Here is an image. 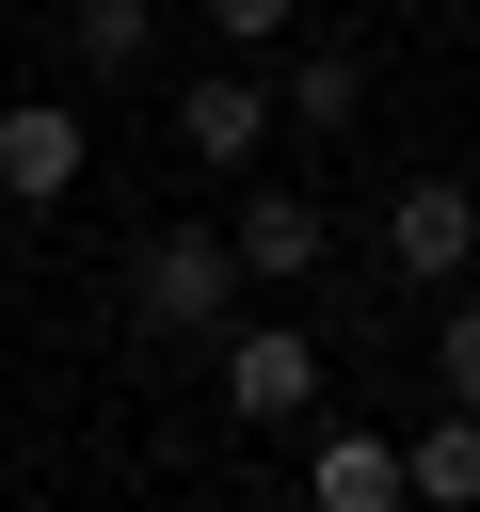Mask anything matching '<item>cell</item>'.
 Listing matches in <instances>:
<instances>
[{"instance_id":"obj_1","label":"cell","mask_w":480,"mask_h":512,"mask_svg":"<svg viewBox=\"0 0 480 512\" xmlns=\"http://www.w3.org/2000/svg\"><path fill=\"white\" fill-rule=\"evenodd\" d=\"M224 288H240V240H192V224H176V240L128 256V320H144V336H208Z\"/></svg>"},{"instance_id":"obj_3","label":"cell","mask_w":480,"mask_h":512,"mask_svg":"<svg viewBox=\"0 0 480 512\" xmlns=\"http://www.w3.org/2000/svg\"><path fill=\"white\" fill-rule=\"evenodd\" d=\"M384 256H400V272H464V256H480V192H464V176H416V192L384 208Z\"/></svg>"},{"instance_id":"obj_11","label":"cell","mask_w":480,"mask_h":512,"mask_svg":"<svg viewBox=\"0 0 480 512\" xmlns=\"http://www.w3.org/2000/svg\"><path fill=\"white\" fill-rule=\"evenodd\" d=\"M432 384H448V400H480V304H448V336H432Z\"/></svg>"},{"instance_id":"obj_9","label":"cell","mask_w":480,"mask_h":512,"mask_svg":"<svg viewBox=\"0 0 480 512\" xmlns=\"http://www.w3.org/2000/svg\"><path fill=\"white\" fill-rule=\"evenodd\" d=\"M352 112H368V64L352 48H304L288 64V128H352Z\"/></svg>"},{"instance_id":"obj_5","label":"cell","mask_w":480,"mask_h":512,"mask_svg":"<svg viewBox=\"0 0 480 512\" xmlns=\"http://www.w3.org/2000/svg\"><path fill=\"white\" fill-rule=\"evenodd\" d=\"M176 144H192V160H208V176H240V160H256V144H272V96H256V80H240V64H224V80H192V96H176Z\"/></svg>"},{"instance_id":"obj_6","label":"cell","mask_w":480,"mask_h":512,"mask_svg":"<svg viewBox=\"0 0 480 512\" xmlns=\"http://www.w3.org/2000/svg\"><path fill=\"white\" fill-rule=\"evenodd\" d=\"M304 496H320V512H400V496H416V448H384V432H320Z\"/></svg>"},{"instance_id":"obj_7","label":"cell","mask_w":480,"mask_h":512,"mask_svg":"<svg viewBox=\"0 0 480 512\" xmlns=\"http://www.w3.org/2000/svg\"><path fill=\"white\" fill-rule=\"evenodd\" d=\"M224 240H240V272H320V208H304V192H256Z\"/></svg>"},{"instance_id":"obj_2","label":"cell","mask_w":480,"mask_h":512,"mask_svg":"<svg viewBox=\"0 0 480 512\" xmlns=\"http://www.w3.org/2000/svg\"><path fill=\"white\" fill-rule=\"evenodd\" d=\"M320 400V352L288 336V320H256V336H224V416H256V432H288Z\"/></svg>"},{"instance_id":"obj_4","label":"cell","mask_w":480,"mask_h":512,"mask_svg":"<svg viewBox=\"0 0 480 512\" xmlns=\"http://www.w3.org/2000/svg\"><path fill=\"white\" fill-rule=\"evenodd\" d=\"M0 192H16V208H64V192H80V112L16 96V112H0Z\"/></svg>"},{"instance_id":"obj_8","label":"cell","mask_w":480,"mask_h":512,"mask_svg":"<svg viewBox=\"0 0 480 512\" xmlns=\"http://www.w3.org/2000/svg\"><path fill=\"white\" fill-rule=\"evenodd\" d=\"M416 496H432V512H480V400H448V416L416 432Z\"/></svg>"},{"instance_id":"obj_12","label":"cell","mask_w":480,"mask_h":512,"mask_svg":"<svg viewBox=\"0 0 480 512\" xmlns=\"http://www.w3.org/2000/svg\"><path fill=\"white\" fill-rule=\"evenodd\" d=\"M288 16H304V0H208V32H224V48H272Z\"/></svg>"},{"instance_id":"obj_10","label":"cell","mask_w":480,"mask_h":512,"mask_svg":"<svg viewBox=\"0 0 480 512\" xmlns=\"http://www.w3.org/2000/svg\"><path fill=\"white\" fill-rule=\"evenodd\" d=\"M64 48H80L96 80H128V64H144V0H64Z\"/></svg>"}]
</instances>
